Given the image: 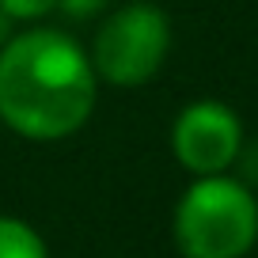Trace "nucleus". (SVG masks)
<instances>
[{"label": "nucleus", "mask_w": 258, "mask_h": 258, "mask_svg": "<svg viewBox=\"0 0 258 258\" xmlns=\"http://www.w3.org/2000/svg\"><path fill=\"white\" fill-rule=\"evenodd\" d=\"M8 27H12V19L4 16V12H0V46H4V42H8Z\"/></svg>", "instance_id": "obj_9"}, {"label": "nucleus", "mask_w": 258, "mask_h": 258, "mask_svg": "<svg viewBox=\"0 0 258 258\" xmlns=\"http://www.w3.org/2000/svg\"><path fill=\"white\" fill-rule=\"evenodd\" d=\"M239 145H243L239 118L232 106L217 103V99H198V103L182 106L171 125V152L194 178L232 171Z\"/></svg>", "instance_id": "obj_4"}, {"label": "nucleus", "mask_w": 258, "mask_h": 258, "mask_svg": "<svg viewBox=\"0 0 258 258\" xmlns=\"http://www.w3.org/2000/svg\"><path fill=\"white\" fill-rule=\"evenodd\" d=\"M57 8L64 12L69 19H91L106 8V0H57Z\"/></svg>", "instance_id": "obj_8"}, {"label": "nucleus", "mask_w": 258, "mask_h": 258, "mask_svg": "<svg viewBox=\"0 0 258 258\" xmlns=\"http://www.w3.org/2000/svg\"><path fill=\"white\" fill-rule=\"evenodd\" d=\"M91 57L64 31L31 27L0 46V121L27 141H61L91 118Z\"/></svg>", "instance_id": "obj_1"}, {"label": "nucleus", "mask_w": 258, "mask_h": 258, "mask_svg": "<svg viewBox=\"0 0 258 258\" xmlns=\"http://www.w3.org/2000/svg\"><path fill=\"white\" fill-rule=\"evenodd\" d=\"M0 258H49L42 235L19 217H0Z\"/></svg>", "instance_id": "obj_5"}, {"label": "nucleus", "mask_w": 258, "mask_h": 258, "mask_svg": "<svg viewBox=\"0 0 258 258\" xmlns=\"http://www.w3.org/2000/svg\"><path fill=\"white\" fill-rule=\"evenodd\" d=\"M171 228L182 258H243L258 243V202L235 175H198Z\"/></svg>", "instance_id": "obj_2"}, {"label": "nucleus", "mask_w": 258, "mask_h": 258, "mask_svg": "<svg viewBox=\"0 0 258 258\" xmlns=\"http://www.w3.org/2000/svg\"><path fill=\"white\" fill-rule=\"evenodd\" d=\"M171 49V23L163 8L137 0L118 8L95 34L91 46V69L99 80L114 88H141L160 73L163 57Z\"/></svg>", "instance_id": "obj_3"}, {"label": "nucleus", "mask_w": 258, "mask_h": 258, "mask_svg": "<svg viewBox=\"0 0 258 258\" xmlns=\"http://www.w3.org/2000/svg\"><path fill=\"white\" fill-rule=\"evenodd\" d=\"M0 12L8 19L34 23V19H46L49 12H57V0H0Z\"/></svg>", "instance_id": "obj_6"}, {"label": "nucleus", "mask_w": 258, "mask_h": 258, "mask_svg": "<svg viewBox=\"0 0 258 258\" xmlns=\"http://www.w3.org/2000/svg\"><path fill=\"white\" fill-rule=\"evenodd\" d=\"M235 171H239V182H247V186H258V141H243L239 145V152H235V163H232Z\"/></svg>", "instance_id": "obj_7"}]
</instances>
